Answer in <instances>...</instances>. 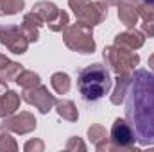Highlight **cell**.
Wrapping results in <instances>:
<instances>
[{
	"mask_svg": "<svg viewBox=\"0 0 154 152\" xmlns=\"http://www.w3.org/2000/svg\"><path fill=\"white\" fill-rule=\"evenodd\" d=\"M25 0H0V16H13L22 13Z\"/></svg>",
	"mask_w": 154,
	"mask_h": 152,
	"instance_id": "obj_22",
	"label": "cell"
},
{
	"mask_svg": "<svg viewBox=\"0 0 154 152\" xmlns=\"http://www.w3.org/2000/svg\"><path fill=\"white\" fill-rule=\"evenodd\" d=\"M108 5H118V4H122V2H138V0H104Z\"/></svg>",
	"mask_w": 154,
	"mask_h": 152,
	"instance_id": "obj_26",
	"label": "cell"
},
{
	"mask_svg": "<svg viewBox=\"0 0 154 152\" xmlns=\"http://www.w3.org/2000/svg\"><path fill=\"white\" fill-rule=\"evenodd\" d=\"M102 59L108 66V70L115 74H133V70L140 65V56L134 50L120 48L116 45L104 47Z\"/></svg>",
	"mask_w": 154,
	"mask_h": 152,
	"instance_id": "obj_4",
	"label": "cell"
},
{
	"mask_svg": "<svg viewBox=\"0 0 154 152\" xmlns=\"http://www.w3.org/2000/svg\"><path fill=\"white\" fill-rule=\"evenodd\" d=\"M4 131H5V129H4V127H2V125H0V134H2V132H4Z\"/></svg>",
	"mask_w": 154,
	"mask_h": 152,
	"instance_id": "obj_30",
	"label": "cell"
},
{
	"mask_svg": "<svg viewBox=\"0 0 154 152\" xmlns=\"http://www.w3.org/2000/svg\"><path fill=\"white\" fill-rule=\"evenodd\" d=\"M20 100L22 97L13 90H7L4 95H0V118H5V116L16 113V109L20 108Z\"/></svg>",
	"mask_w": 154,
	"mask_h": 152,
	"instance_id": "obj_17",
	"label": "cell"
},
{
	"mask_svg": "<svg viewBox=\"0 0 154 152\" xmlns=\"http://www.w3.org/2000/svg\"><path fill=\"white\" fill-rule=\"evenodd\" d=\"M140 20H142V32L149 38H154V5L149 2L140 0L136 4Z\"/></svg>",
	"mask_w": 154,
	"mask_h": 152,
	"instance_id": "obj_14",
	"label": "cell"
},
{
	"mask_svg": "<svg viewBox=\"0 0 154 152\" xmlns=\"http://www.w3.org/2000/svg\"><path fill=\"white\" fill-rule=\"evenodd\" d=\"M38 122L34 118V114L29 113V111H22V113H14L11 116H5L4 122H2V127L9 132H14V134H29L36 129Z\"/></svg>",
	"mask_w": 154,
	"mask_h": 152,
	"instance_id": "obj_10",
	"label": "cell"
},
{
	"mask_svg": "<svg viewBox=\"0 0 154 152\" xmlns=\"http://www.w3.org/2000/svg\"><path fill=\"white\" fill-rule=\"evenodd\" d=\"M22 100H25L27 104L34 106L41 114H47L54 106H56V97L48 91V88H45L43 84L32 86V88H23L22 91Z\"/></svg>",
	"mask_w": 154,
	"mask_h": 152,
	"instance_id": "obj_9",
	"label": "cell"
},
{
	"mask_svg": "<svg viewBox=\"0 0 154 152\" xmlns=\"http://www.w3.org/2000/svg\"><path fill=\"white\" fill-rule=\"evenodd\" d=\"M113 45L120 47V48H127V50H138L145 45V34L136 29H127L125 32L116 34Z\"/></svg>",
	"mask_w": 154,
	"mask_h": 152,
	"instance_id": "obj_12",
	"label": "cell"
},
{
	"mask_svg": "<svg viewBox=\"0 0 154 152\" xmlns=\"http://www.w3.org/2000/svg\"><path fill=\"white\" fill-rule=\"evenodd\" d=\"M65 149L68 152H84L86 150V145H84V141L79 138V136H72V138H68V141H66V145H65Z\"/></svg>",
	"mask_w": 154,
	"mask_h": 152,
	"instance_id": "obj_24",
	"label": "cell"
},
{
	"mask_svg": "<svg viewBox=\"0 0 154 152\" xmlns=\"http://www.w3.org/2000/svg\"><path fill=\"white\" fill-rule=\"evenodd\" d=\"M14 82L23 90V88H32V86H38L41 84V77L36 74V72H32V70H22L16 79H14Z\"/></svg>",
	"mask_w": 154,
	"mask_h": 152,
	"instance_id": "obj_21",
	"label": "cell"
},
{
	"mask_svg": "<svg viewBox=\"0 0 154 152\" xmlns=\"http://www.w3.org/2000/svg\"><path fill=\"white\" fill-rule=\"evenodd\" d=\"M111 86H113V81L109 75V70L106 65H100V63L88 65L79 72V77H77L79 93L86 102L100 100L104 95L109 93Z\"/></svg>",
	"mask_w": 154,
	"mask_h": 152,
	"instance_id": "obj_2",
	"label": "cell"
},
{
	"mask_svg": "<svg viewBox=\"0 0 154 152\" xmlns=\"http://www.w3.org/2000/svg\"><path fill=\"white\" fill-rule=\"evenodd\" d=\"M56 111L57 114L63 118V120H66V122H77V118H79V111H77L75 104L72 102V100H56Z\"/></svg>",
	"mask_w": 154,
	"mask_h": 152,
	"instance_id": "obj_19",
	"label": "cell"
},
{
	"mask_svg": "<svg viewBox=\"0 0 154 152\" xmlns=\"http://www.w3.org/2000/svg\"><path fill=\"white\" fill-rule=\"evenodd\" d=\"M63 41L70 50L79 52V54H93L97 48L95 39H93V27L81 23V22L68 25L63 31Z\"/></svg>",
	"mask_w": 154,
	"mask_h": 152,
	"instance_id": "obj_3",
	"label": "cell"
},
{
	"mask_svg": "<svg viewBox=\"0 0 154 152\" xmlns=\"http://www.w3.org/2000/svg\"><path fill=\"white\" fill-rule=\"evenodd\" d=\"M143 2H149V4H152L154 5V0H143Z\"/></svg>",
	"mask_w": 154,
	"mask_h": 152,
	"instance_id": "obj_29",
	"label": "cell"
},
{
	"mask_svg": "<svg viewBox=\"0 0 154 152\" xmlns=\"http://www.w3.org/2000/svg\"><path fill=\"white\" fill-rule=\"evenodd\" d=\"M22 70H23V68H22L20 63L11 61L9 57H5V56L0 54V79H4V81H14L16 75H18Z\"/></svg>",
	"mask_w": 154,
	"mask_h": 152,
	"instance_id": "obj_18",
	"label": "cell"
},
{
	"mask_svg": "<svg viewBox=\"0 0 154 152\" xmlns=\"http://www.w3.org/2000/svg\"><path fill=\"white\" fill-rule=\"evenodd\" d=\"M41 25H45V22L39 18V14H36L34 11H31V13H27V14L23 16L22 31H23V34L27 36L29 43H36L39 39V29H41Z\"/></svg>",
	"mask_w": 154,
	"mask_h": 152,
	"instance_id": "obj_13",
	"label": "cell"
},
{
	"mask_svg": "<svg viewBox=\"0 0 154 152\" xmlns=\"http://www.w3.org/2000/svg\"><path fill=\"white\" fill-rule=\"evenodd\" d=\"M70 9L75 14V20L86 25H99L108 18V4L104 0L91 2V0H68Z\"/></svg>",
	"mask_w": 154,
	"mask_h": 152,
	"instance_id": "obj_5",
	"label": "cell"
},
{
	"mask_svg": "<svg viewBox=\"0 0 154 152\" xmlns=\"http://www.w3.org/2000/svg\"><path fill=\"white\" fill-rule=\"evenodd\" d=\"M16 150H18L16 140L9 134V131H4L0 134V152H16Z\"/></svg>",
	"mask_w": 154,
	"mask_h": 152,
	"instance_id": "obj_23",
	"label": "cell"
},
{
	"mask_svg": "<svg viewBox=\"0 0 154 152\" xmlns=\"http://www.w3.org/2000/svg\"><path fill=\"white\" fill-rule=\"evenodd\" d=\"M88 140L95 145L97 152H111L113 150V143L109 140V132L100 123H91L88 127Z\"/></svg>",
	"mask_w": 154,
	"mask_h": 152,
	"instance_id": "obj_11",
	"label": "cell"
},
{
	"mask_svg": "<svg viewBox=\"0 0 154 152\" xmlns=\"http://www.w3.org/2000/svg\"><path fill=\"white\" fill-rule=\"evenodd\" d=\"M32 11L39 14V18L45 22V25H48L52 32H63L68 27V13L61 11L54 2L39 0L32 5Z\"/></svg>",
	"mask_w": 154,
	"mask_h": 152,
	"instance_id": "obj_6",
	"label": "cell"
},
{
	"mask_svg": "<svg viewBox=\"0 0 154 152\" xmlns=\"http://www.w3.org/2000/svg\"><path fill=\"white\" fill-rule=\"evenodd\" d=\"M0 43L13 54H25L29 48V39L20 25H0Z\"/></svg>",
	"mask_w": 154,
	"mask_h": 152,
	"instance_id": "obj_8",
	"label": "cell"
},
{
	"mask_svg": "<svg viewBox=\"0 0 154 152\" xmlns=\"http://www.w3.org/2000/svg\"><path fill=\"white\" fill-rule=\"evenodd\" d=\"M140 2V0H138ZM138 2H122L118 4V20L127 27V29H134L138 20H140V14H138V9H136V4Z\"/></svg>",
	"mask_w": 154,
	"mask_h": 152,
	"instance_id": "obj_15",
	"label": "cell"
},
{
	"mask_svg": "<svg viewBox=\"0 0 154 152\" xmlns=\"http://www.w3.org/2000/svg\"><path fill=\"white\" fill-rule=\"evenodd\" d=\"M23 150L25 152H43L45 150V143H43V140H39V138L29 140V141L23 145Z\"/></svg>",
	"mask_w": 154,
	"mask_h": 152,
	"instance_id": "obj_25",
	"label": "cell"
},
{
	"mask_svg": "<svg viewBox=\"0 0 154 152\" xmlns=\"http://www.w3.org/2000/svg\"><path fill=\"white\" fill-rule=\"evenodd\" d=\"M109 140L113 143V150H136V147H134L136 138H134V132L125 118H116L113 122Z\"/></svg>",
	"mask_w": 154,
	"mask_h": 152,
	"instance_id": "obj_7",
	"label": "cell"
},
{
	"mask_svg": "<svg viewBox=\"0 0 154 152\" xmlns=\"http://www.w3.org/2000/svg\"><path fill=\"white\" fill-rule=\"evenodd\" d=\"M50 84H52V88H54V91H56L57 95H66V93L70 91V88H72L70 75L65 74V72H56V74H52Z\"/></svg>",
	"mask_w": 154,
	"mask_h": 152,
	"instance_id": "obj_20",
	"label": "cell"
},
{
	"mask_svg": "<svg viewBox=\"0 0 154 152\" xmlns=\"http://www.w3.org/2000/svg\"><path fill=\"white\" fill-rule=\"evenodd\" d=\"M131 79H133V74H116L115 90H113V93L109 97V100H111L113 106H120L125 100V95H127V88L131 84Z\"/></svg>",
	"mask_w": 154,
	"mask_h": 152,
	"instance_id": "obj_16",
	"label": "cell"
},
{
	"mask_svg": "<svg viewBox=\"0 0 154 152\" xmlns=\"http://www.w3.org/2000/svg\"><path fill=\"white\" fill-rule=\"evenodd\" d=\"M147 65H149V68H151V70L154 72V54L151 56V57H149V61H147Z\"/></svg>",
	"mask_w": 154,
	"mask_h": 152,
	"instance_id": "obj_28",
	"label": "cell"
},
{
	"mask_svg": "<svg viewBox=\"0 0 154 152\" xmlns=\"http://www.w3.org/2000/svg\"><path fill=\"white\" fill-rule=\"evenodd\" d=\"M7 90H9V88H7V81L0 79V95H4V93H5Z\"/></svg>",
	"mask_w": 154,
	"mask_h": 152,
	"instance_id": "obj_27",
	"label": "cell"
},
{
	"mask_svg": "<svg viewBox=\"0 0 154 152\" xmlns=\"http://www.w3.org/2000/svg\"><path fill=\"white\" fill-rule=\"evenodd\" d=\"M125 120L142 147L154 145V72L134 70L125 95Z\"/></svg>",
	"mask_w": 154,
	"mask_h": 152,
	"instance_id": "obj_1",
	"label": "cell"
}]
</instances>
